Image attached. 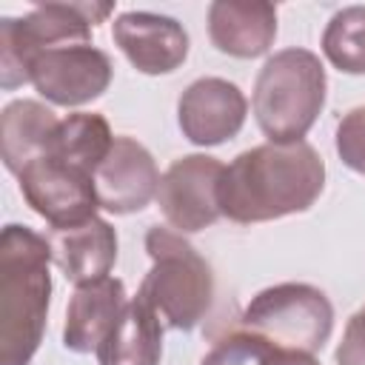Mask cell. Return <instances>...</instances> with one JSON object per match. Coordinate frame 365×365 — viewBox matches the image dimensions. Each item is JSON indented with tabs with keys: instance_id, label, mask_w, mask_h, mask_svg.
Segmentation results:
<instances>
[{
	"instance_id": "19",
	"label": "cell",
	"mask_w": 365,
	"mask_h": 365,
	"mask_svg": "<svg viewBox=\"0 0 365 365\" xmlns=\"http://www.w3.org/2000/svg\"><path fill=\"white\" fill-rule=\"evenodd\" d=\"M322 51L334 68L365 74V6H345L328 20Z\"/></svg>"
},
{
	"instance_id": "6",
	"label": "cell",
	"mask_w": 365,
	"mask_h": 365,
	"mask_svg": "<svg viewBox=\"0 0 365 365\" xmlns=\"http://www.w3.org/2000/svg\"><path fill=\"white\" fill-rule=\"evenodd\" d=\"M240 328L262 336L277 351L317 354L334 331V305L317 285L279 282L251 297Z\"/></svg>"
},
{
	"instance_id": "5",
	"label": "cell",
	"mask_w": 365,
	"mask_h": 365,
	"mask_svg": "<svg viewBox=\"0 0 365 365\" xmlns=\"http://www.w3.org/2000/svg\"><path fill=\"white\" fill-rule=\"evenodd\" d=\"M114 3H37L23 17L0 20V86L6 91L31 83L34 54L54 46L91 43V26L103 23Z\"/></svg>"
},
{
	"instance_id": "15",
	"label": "cell",
	"mask_w": 365,
	"mask_h": 365,
	"mask_svg": "<svg viewBox=\"0 0 365 365\" xmlns=\"http://www.w3.org/2000/svg\"><path fill=\"white\" fill-rule=\"evenodd\" d=\"M128 299L125 285L117 277H103L86 285H77L63 325V345L74 354H97L103 339L111 334L117 319L123 317Z\"/></svg>"
},
{
	"instance_id": "21",
	"label": "cell",
	"mask_w": 365,
	"mask_h": 365,
	"mask_svg": "<svg viewBox=\"0 0 365 365\" xmlns=\"http://www.w3.org/2000/svg\"><path fill=\"white\" fill-rule=\"evenodd\" d=\"M336 154L339 160L356 171L365 174V106L351 108L339 123H336Z\"/></svg>"
},
{
	"instance_id": "22",
	"label": "cell",
	"mask_w": 365,
	"mask_h": 365,
	"mask_svg": "<svg viewBox=\"0 0 365 365\" xmlns=\"http://www.w3.org/2000/svg\"><path fill=\"white\" fill-rule=\"evenodd\" d=\"M336 365H365V305L348 319L336 345Z\"/></svg>"
},
{
	"instance_id": "1",
	"label": "cell",
	"mask_w": 365,
	"mask_h": 365,
	"mask_svg": "<svg viewBox=\"0 0 365 365\" xmlns=\"http://www.w3.org/2000/svg\"><path fill=\"white\" fill-rule=\"evenodd\" d=\"M322 188L325 163L311 143H262L225 165L217 197L222 217L251 225L308 211Z\"/></svg>"
},
{
	"instance_id": "11",
	"label": "cell",
	"mask_w": 365,
	"mask_h": 365,
	"mask_svg": "<svg viewBox=\"0 0 365 365\" xmlns=\"http://www.w3.org/2000/svg\"><path fill=\"white\" fill-rule=\"evenodd\" d=\"M94 191L100 208L111 214L143 211L160 188V171L151 151L134 137L117 134L111 151L94 171Z\"/></svg>"
},
{
	"instance_id": "17",
	"label": "cell",
	"mask_w": 365,
	"mask_h": 365,
	"mask_svg": "<svg viewBox=\"0 0 365 365\" xmlns=\"http://www.w3.org/2000/svg\"><path fill=\"white\" fill-rule=\"evenodd\" d=\"M163 328L143 297L128 299L123 317L97 348V365H160Z\"/></svg>"
},
{
	"instance_id": "7",
	"label": "cell",
	"mask_w": 365,
	"mask_h": 365,
	"mask_svg": "<svg viewBox=\"0 0 365 365\" xmlns=\"http://www.w3.org/2000/svg\"><path fill=\"white\" fill-rule=\"evenodd\" d=\"M225 165L208 154H185L160 177L157 205L177 234H197L214 225L220 211V177Z\"/></svg>"
},
{
	"instance_id": "2",
	"label": "cell",
	"mask_w": 365,
	"mask_h": 365,
	"mask_svg": "<svg viewBox=\"0 0 365 365\" xmlns=\"http://www.w3.org/2000/svg\"><path fill=\"white\" fill-rule=\"evenodd\" d=\"M51 248L29 225L0 234V365H29L43 342L51 299Z\"/></svg>"
},
{
	"instance_id": "14",
	"label": "cell",
	"mask_w": 365,
	"mask_h": 365,
	"mask_svg": "<svg viewBox=\"0 0 365 365\" xmlns=\"http://www.w3.org/2000/svg\"><path fill=\"white\" fill-rule=\"evenodd\" d=\"M46 240L51 248V262L74 285L108 277L117 262V231L100 217H91L80 225L51 228Z\"/></svg>"
},
{
	"instance_id": "3",
	"label": "cell",
	"mask_w": 365,
	"mask_h": 365,
	"mask_svg": "<svg viewBox=\"0 0 365 365\" xmlns=\"http://www.w3.org/2000/svg\"><path fill=\"white\" fill-rule=\"evenodd\" d=\"M151 268L143 277V297L171 331H191L205 319L214 299V274L205 257L177 231L151 225L145 234Z\"/></svg>"
},
{
	"instance_id": "23",
	"label": "cell",
	"mask_w": 365,
	"mask_h": 365,
	"mask_svg": "<svg viewBox=\"0 0 365 365\" xmlns=\"http://www.w3.org/2000/svg\"><path fill=\"white\" fill-rule=\"evenodd\" d=\"M268 365H319L314 354H297V351H274Z\"/></svg>"
},
{
	"instance_id": "13",
	"label": "cell",
	"mask_w": 365,
	"mask_h": 365,
	"mask_svg": "<svg viewBox=\"0 0 365 365\" xmlns=\"http://www.w3.org/2000/svg\"><path fill=\"white\" fill-rule=\"evenodd\" d=\"M208 37L222 54L262 57L277 37V6L268 0H217L208 6Z\"/></svg>"
},
{
	"instance_id": "10",
	"label": "cell",
	"mask_w": 365,
	"mask_h": 365,
	"mask_svg": "<svg viewBox=\"0 0 365 365\" xmlns=\"http://www.w3.org/2000/svg\"><path fill=\"white\" fill-rule=\"evenodd\" d=\"M248 114V100L237 83L222 77L194 80L177 103V123L188 143L220 145L240 134Z\"/></svg>"
},
{
	"instance_id": "12",
	"label": "cell",
	"mask_w": 365,
	"mask_h": 365,
	"mask_svg": "<svg viewBox=\"0 0 365 365\" xmlns=\"http://www.w3.org/2000/svg\"><path fill=\"white\" fill-rule=\"evenodd\" d=\"M111 37L143 74H171L188 57V31L168 14L123 11L111 23Z\"/></svg>"
},
{
	"instance_id": "4",
	"label": "cell",
	"mask_w": 365,
	"mask_h": 365,
	"mask_svg": "<svg viewBox=\"0 0 365 365\" xmlns=\"http://www.w3.org/2000/svg\"><path fill=\"white\" fill-rule=\"evenodd\" d=\"M325 66L308 48H282L254 83V117L268 143H299L325 106Z\"/></svg>"
},
{
	"instance_id": "8",
	"label": "cell",
	"mask_w": 365,
	"mask_h": 365,
	"mask_svg": "<svg viewBox=\"0 0 365 365\" xmlns=\"http://www.w3.org/2000/svg\"><path fill=\"white\" fill-rule=\"evenodd\" d=\"M29 74L40 97L71 108L97 100L111 86L114 66L103 48L91 43H74L34 54Z\"/></svg>"
},
{
	"instance_id": "20",
	"label": "cell",
	"mask_w": 365,
	"mask_h": 365,
	"mask_svg": "<svg viewBox=\"0 0 365 365\" xmlns=\"http://www.w3.org/2000/svg\"><path fill=\"white\" fill-rule=\"evenodd\" d=\"M274 351L277 348L271 342L240 328V331L217 339L200 365H268Z\"/></svg>"
},
{
	"instance_id": "18",
	"label": "cell",
	"mask_w": 365,
	"mask_h": 365,
	"mask_svg": "<svg viewBox=\"0 0 365 365\" xmlns=\"http://www.w3.org/2000/svg\"><path fill=\"white\" fill-rule=\"evenodd\" d=\"M111 143H114V134L103 114L77 111V114H68L66 120H60V125L51 137V145H48V157L94 177L97 165L111 151Z\"/></svg>"
},
{
	"instance_id": "16",
	"label": "cell",
	"mask_w": 365,
	"mask_h": 365,
	"mask_svg": "<svg viewBox=\"0 0 365 365\" xmlns=\"http://www.w3.org/2000/svg\"><path fill=\"white\" fill-rule=\"evenodd\" d=\"M60 120L40 100H11L0 114V157L3 165L20 177V171L46 157Z\"/></svg>"
},
{
	"instance_id": "9",
	"label": "cell",
	"mask_w": 365,
	"mask_h": 365,
	"mask_svg": "<svg viewBox=\"0 0 365 365\" xmlns=\"http://www.w3.org/2000/svg\"><path fill=\"white\" fill-rule=\"evenodd\" d=\"M20 191L31 211H37L51 228L80 225L97 217V191L91 174L66 165L54 157H40L20 171Z\"/></svg>"
}]
</instances>
